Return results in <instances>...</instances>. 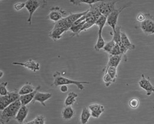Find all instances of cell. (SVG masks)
<instances>
[{
    "mask_svg": "<svg viewBox=\"0 0 154 124\" xmlns=\"http://www.w3.org/2000/svg\"><path fill=\"white\" fill-rule=\"evenodd\" d=\"M50 13L48 14V18L51 21H53L55 23L67 17L68 13L66 11L63 10L59 7H53L50 10Z\"/></svg>",
    "mask_w": 154,
    "mask_h": 124,
    "instance_id": "cell-5",
    "label": "cell"
},
{
    "mask_svg": "<svg viewBox=\"0 0 154 124\" xmlns=\"http://www.w3.org/2000/svg\"><path fill=\"white\" fill-rule=\"evenodd\" d=\"M89 109L91 112L92 116L94 118H99L105 111V108L103 105L97 104L89 105Z\"/></svg>",
    "mask_w": 154,
    "mask_h": 124,
    "instance_id": "cell-10",
    "label": "cell"
},
{
    "mask_svg": "<svg viewBox=\"0 0 154 124\" xmlns=\"http://www.w3.org/2000/svg\"><path fill=\"white\" fill-rule=\"evenodd\" d=\"M121 27L117 26L115 30L113 31V39L112 40L117 45H120L121 43Z\"/></svg>",
    "mask_w": 154,
    "mask_h": 124,
    "instance_id": "cell-22",
    "label": "cell"
},
{
    "mask_svg": "<svg viewBox=\"0 0 154 124\" xmlns=\"http://www.w3.org/2000/svg\"><path fill=\"white\" fill-rule=\"evenodd\" d=\"M67 31L66 29H60V28H57V29H54L50 31L48 35L49 37L52 39L53 40H58L62 38L63 34Z\"/></svg>",
    "mask_w": 154,
    "mask_h": 124,
    "instance_id": "cell-14",
    "label": "cell"
},
{
    "mask_svg": "<svg viewBox=\"0 0 154 124\" xmlns=\"http://www.w3.org/2000/svg\"><path fill=\"white\" fill-rule=\"evenodd\" d=\"M91 116V112L89 109L87 108H83L80 115L81 124H87Z\"/></svg>",
    "mask_w": 154,
    "mask_h": 124,
    "instance_id": "cell-18",
    "label": "cell"
},
{
    "mask_svg": "<svg viewBox=\"0 0 154 124\" xmlns=\"http://www.w3.org/2000/svg\"><path fill=\"white\" fill-rule=\"evenodd\" d=\"M121 44L128 50H134L135 48V46L131 42L128 36L123 32L121 33Z\"/></svg>",
    "mask_w": 154,
    "mask_h": 124,
    "instance_id": "cell-19",
    "label": "cell"
},
{
    "mask_svg": "<svg viewBox=\"0 0 154 124\" xmlns=\"http://www.w3.org/2000/svg\"><path fill=\"white\" fill-rule=\"evenodd\" d=\"M75 110L71 106L65 107L62 111V116L64 120L69 121L73 118L75 116Z\"/></svg>",
    "mask_w": 154,
    "mask_h": 124,
    "instance_id": "cell-15",
    "label": "cell"
},
{
    "mask_svg": "<svg viewBox=\"0 0 154 124\" xmlns=\"http://www.w3.org/2000/svg\"><path fill=\"white\" fill-rule=\"evenodd\" d=\"M44 2L35 0H29L26 2V8L29 13V17L27 19V21L29 23V26L31 25L32 17L33 14L41 5H42V3Z\"/></svg>",
    "mask_w": 154,
    "mask_h": 124,
    "instance_id": "cell-7",
    "label": "cell"
},
{
    "mask_svg": "<svg viewBox=\"0 0 154 124\" xmlns=\"http://www.w3.org/2000/svg\"><path fill=\"white\" fill-rule=\"evenodd\" d=\"M106 45L105 41L103 39L102 36V31H98V37L97 40V42L94 47V48L96 51H99L101 49H103Z\"/></svg>",
    "mask_w": 154,
    "mask_h": 124,
    "instance_id": "cell-20",
    "label": "cell"
},
{
    "mask_svg": "<svg viewBox=\"0 0 154 124\" xmlns=\"http://www.w3.org/2000/svg\"><path fill=\"white\" fill-rule=\"evenodd\" d=\"M139 86L140 88L146 92V95L149 96L154 93V86L151 83L150 80L145 78L144 75H142V78L139 80Z\"/></svg>",
    "mask_w": 154,
    "mask_h": 124,
    "instance_id": "cell-8",
    "label": "cell"
},
{
    "mask_svg": "<svg viewBox=\"0 0 154 124\" xmlns=\"http://www.w3.org/2000/svg\"><path fill=\"white\" fill-rule=\"evenodd\" d=\"M145 20L140 23V27L142 31L147 35L154 34V19L149 14H145Z\"/></svg>",
    "mask_w": 154,
    "mask_h": 124,
    "instance_id": "cell-4",
    "label": "cell"
},
{
    "mask_svg": "<svg viewBox=\"0 0 154 124\" xmlns=\"http://www.w3.org/2000/svg\"><path fill=\"white\" fill-rule=\"evenodd\" d=\"M115 45H116L115 42L113 40H112L110 42H109L106 43L105 46L103 47V50L107 52V53L109 54Z\"/></svg>",
    "mask_w": 154,
    "mask_h": 124,
    "instance_id": "cell-28",
    "label": "cell"
},
{
    "mask_svg": "<svg viewBox=\"0 0 154 124\" xmlns=\"http://www.w3.org/2000/svg\"><path fill=\"white\" fill-rule=\"evenodd\" d=\"M94 24H95V23H93V22L86 21V23H85V24H84L83 28H82V30H81V32L83 31H86V30L90 29L91 27H92Z\"/></svg>",
    "mask_w": 154,
    "mask_h": 124,
    "instance_id": "cell-34",
    "label": "cell"
},
{
    "mask_svg": "<svg viewBox=\"0 0 154 124\" xmlns=\"http://www.w3.org/2000/svg\"><path fill=\"white\" fill-rule=\"evenodd\" d=\"M85 23H86V20L81 23L80 24H79L77 25H73L69 30L72 32L73 36L79 35L81 33V30L83 28Z\"/></svg>",
    "mask_w": 154,
    "mask_h": 124,
    "instance_id": "cell-24",
    "label": "cell"
},
{
    "mask_svg": "<svg viewBox=\"0 0 154 124\" xmlns=\"http://www.w3.org/2000/svg\"><path fill=\"white\" fill-rule=\"evenodd\" d=\"M34 121L35 124H45V118L43 115H38L34 119Z\"/></svg>",
    "mask_w": 154,
    "mask_h": 124,
    "instance_id": "cell-32",
    "label": "cell"
},
{
    "mask_svg": "<svg viewBox=\"0 0 154 124\" xmlns=\"http://www.w3.org/2000/svg\"><path fill=\"white\" fill-rule=\"evenodd\" d=\"M24 7H26V2H18L14 5V8L17 11H20Z\"/></svg>",
    "mask_w": 154,
    "mask_h": 124,
    "instance_id": "cell-33",
    "label": "cell"
},
{
    "mask_svg": "<svg viewBox=\"0 0 154 124\" xmlns=\"http://www.w3.org/2000/svg\"><path fill=\"white\" fill-rule=\"evenodd\" d=\"M8 85V82H2L0 84V96H6L10 92L8 91L7 86Z\"/></svg>",
    "mask_w": 154,
    "mask_h": 124,
    "instance_id": "cell-27",
    "label": "cell"
},
{
    "mask_svg": "<svg viewBox=\"0 0 154 124\" xmlns=\"http://www.w3.org/2000/svg\"><path fill=\"white\" fill-rule=\"evenodd\" d=\"M103 80V82L106 87H109L113 82H115V81L113 80V79L111 78L110 76V75L107 73H105V74L104 75Z\"/></svg>",
    "mask_w": 154,
    "mask_h": 124,
    "instance_id": "cell-29",
    "label": "cell"
},
{
    "mask_svg": "<svg viewBox=\"0 0 154 124\" xmlns=\"http://www.w3.org/2000/svg\"><path fill=\"white\" fill-rule=\"evenodd\" d=\"M99 1H97V0H70V2L72 4L75 5H77L80 4H86L91 5L94 4L96 3H97Z\"/></svg>",
    "mask_w": 154,
    "mask_h": 124,
    "instance_id": "cell-25",
    "label": "cell"
},
{
    "mask_svg": "<svg viewBox=\"0 0 154 124\" xmlns=\"http://www.w3.org/2000/svg\"><path fill=\"white\" fill-rule=\"evenodd\" d=\"M29 111V108L27 106L22 105L15 118L16 121L20 124H23L28 115Z\"/></svg>",
    "mask_w": 154,
    "mask_h": 124,
    "instance_id": "cell-13",
    "label": "cell"
},
{
    "mask_svg": "<svg viewBox=\"0 0 154 124\" xmlns=\"http://www.w3.org/2000/svg\"><path fill=\"white\" fill-rule=\"evenodd\" d=\"M25 124H35V122H34V120H32V121H30V122H27V123H26Z\"/></svg>",
    "mask_w": 154,
    "mask_h": 124,
    "instance_id": "cell-38",
    "label": "cell"
},
{
    "mask_svg": "<svg viewBox=\"0 0 154 124\" xmlns=\"http://www.w3.org/2000/svg\"><path fill=\"white\" fill-rule=\"evenodd\" d=\"M129 105L132 109H137L139 105V101L137 98H132L129 101Z\"/></svg>",
    "mask_w": 154,
    "mask_h": 124,
    "instance_id": "cell-31",
    "label": "cell"
},
{
    "mask_svg": "<svg viewBox=\"0 0 154 124\" xmlns=\"http://www.w3.org/2000/svg\"><path fill=\"white\" fill-rule=\"evenodd\" d=\"M22 104L20 99L11 104L2 111L1 114V121L7 123L12 118H15L19 109L21 107Z\"/></svg>",
    "mask_w": 154,
    "mask_h": 124,
    "instance_id": "cell-2",
    "label": "cell"
},
{
    "mask_svg": "<svg viewBox=\"0 0 154 124\" xmlns=\"http://www.w3.org/2000/svg\"><path fill=\"white\" fill-rule=\"evenodd\" d=\"M40 86H37L35 88V90L32 92V93H29L25 95H22L20 96V100L21 101V103L22 104V105L24 106H27V105H28L29 104H30L31 102H32L36 95L37 92H38V90L40 89Z\"/></svg>",
    "mask_w": 154,
    "mask_h": 124,
    "instance_id": "cell-12",
    "label": "cell"
},
{
    "mask_svg": "<svg viewBox=\"0 0 154 124\" xmlns=\"http://www.w3.org/2000/svg\"><path fill=\"white\" fill-rule=\"evenodd\" d=\"M105 73H108L110 75V76L115 82L116 79L117 78V68L116 67H106Z\"/></svg>",
    "mask_w": 154,
    "mask_h": 124,
    "instance_id": "cell-26",
    "label": "cell"
},
{
    "mask_svg": "<svg viewBox=\"0 0 154 124\" xmlns=\"http://www.w3.org/2000/svg\"><path fill=\"white\" fill-rule=\"evenodd\" d=\"M119 45V46H120V49H121V54H122V55H125L126 53V52L128 51V49L126 47L124 46L123 45H122L121 43V44Z\"/></svg>",
    "mask_w": 154,
    "mask_h": 124,
    "instance_id": "cell-36",
    "label": "cell"
},
{
    "mask_svg": "<svg viewBox=\"0 0 154 124\" xmlns=\"http://www.w3.org/2000/svg\"><path fill=\"white\" fill-rule=\"evenodd\" d=\"M122 61V56H110L106 67H118L121 62Z\"/></svg>",
    "mask_w": 154,
    "mask_h": 124,
    "instance_id": "cell-17",
    "label": "cell"
},
{
    "mask_svg": "<svg viewBox=\"0 0 154 124\" xmlns=\"http://www.w3.org/2000/svg\"><path fill=\"white\" fill-rule=\"evenodd\" d=\"M69 88L67 85H62L60 86V91L62 92V93H66L68 91Z\"/></svg>",
    "mask_w": 154,
    "mask_h": 124,
    "instance_id": "cell-37",
    "label": "cell"
},
{
    "mask_svg": "<svg viewBox=\"0 0 154 124\" xmlns=\"http://www.w3.org/2000/svg\"><path fill=\"white\" fill-rule=\"evenodd\" d=\"M78 96H79L77 93H75L74 92H71L68 93L67 96L66 98L65 101H64L65 107L73 105L75 103L76 99Z\"/></svg>",
    "mask_w": 154,
    "mask_h": 124,
    "instance_id": "cell-21",
    "label": "cell"
},
{
    "mask_svg": "<svg viewBox=\"0 0 154 124\" xmlns=\"http://www.w3.org/2000/svg\"><path fill=\"white\" fill-rule=\"evenodd\" d=\"M35 90V89L30 82H27L20 88V89L18 91V93L20 96H22L32 93Z\"/></svg>",
    "mask_w": 154,
    "mask_h": 124,
    "instance_id": "cell-16",
    "label": "cell"
},
{
    "mask_svg": "<svg viewBox=\"0 0 154 124\" xmlns=\"http://www.w3.org/2000/svg\"><path fill=\"white\" fill-rule=\"evenodd\" d=\"M126 6H123L118 9H115L113 11L109 16L107 17V22L108 26H109L113 30V31H115L116 28L117 27V23L119 14L122 13L123 10L126 8Z\"/></svg>",
    "mask_w": 154,
    "mask_h": 124,
    "instance_id": "cell-6",
    "label": "cell"
},
{
    "mask_svg": "<svg viewBox=\"0 0 154 124\" xmlns=\"http://www.w3.org/2000/svg\"><path fill=\"white\" fill-rule=\"evenodd\" d=\"M52 96V94L50 93H43L40 92H37L33 101L32 103H34L35 102H38L42 105H43V107H46V104H45V102L47 101L48 99H49Z\"/></svg>",
    "mask_w": 154,
    "mask_h": 124,
    "instance_id": "cell-11",
    "label": "cell"
},
{
    "mask_svg": "<svg viewBox=\"0 0 154 124\" xmlns=\"http://www.w3.org/2000/svg\"><path fill=\"white\" fill-rule=\"evenodd\" d=\"M53 85L56 87L62 85H75L77 88L81 91L84 90L85 86L84 84H89L91 83L89 82H80L77 80H73L69 79V78L64 77L61 75L59 72H56L53 75Z\"/></svg>",
    "mask_w": 154,
    "mask_h": 124,
    "instance_id": "cell-1",
    "label": "cell"
},
{
    "mask_svg": "<svg viewBox=\"0 0 154 124\" xmlns=\"http://www.w3.org/2000/svg\"><path fill=\"white\" fill-rule=\"evenodd\" d=\"M146 18V16H145V14H143V13H139L138 14V15L137 16V21L140 22V23L142 22H143Z\"/></svg>",
    "mask_w": 154,
    "mask_h": 124,
    "instance_id": "cell-35",
    "label": "cell"
},
{
    "mask_svg": "<svg viewBox=\"0 0 154 124\" xmlns=\"http://www.w3.org/2000/svg\"><path fill=\"white\" fill-rule=\"evenodd\" d=\"M116 2V1H100L97 3V5L101 14L107 17L115 10V7Z\"/></svg>",
    "mask_w": 154,
    "mask_h": 124,
    "instance_id": "cell-3",
    "label": "cell"
},
{
    "mask_svg": "<svg viewBox=\"0 0 154 124\" xmlns=\"http://www.w3.org/2000/svg\"><path fill=\"white\" fill-rule=\"evenodd\" d=\"M106 22H107V17L102 15L95 22V24L98 26L99 31H102L105 24H106Z\"/></svg>",
    "mask_w": 154,
    "mask_h": 124,
    "instance_id": "cell-23",
    "label": "cell"
},
{
    "mask_svg": "<svg viewBox=\"0 0 154 124\" xmlns=\"http://www.w3.org/2000/svg\"><path fill=\"white\" fill-rule=\"evenodd\" d=\"M12 64L13 65H18L23 66L33 72H35L37 71L40 70V64L39 63L34 61V60L30 59L28 61L24 63H20V62H13Z\"/></svg>",
    "mask_w": 154,
    "mask_h": 124,
    "instance_id": "cell-9",
    "label": "cell"
},
{
    "mask_svg": "<svg viewBox=\"0 0 154 124\" xmlns=\"http://www.w3.org/2000/svg\"><path fill=\"white\" fill-rule=\"evenodd\" d=\"M3 75H4V72H3L2 70H1V71H0V78H1L2 77Z\"/></svg>",
    "mask_w": 154,
    "mask_h": 124,
    "instance_id": "cell-39",
    "label": "cell"
},
{
    "mask_svg": "<svg viewBox=\"0 0 154 124\" xmlns=\"http://www.w3.org/2000/svg\"><path fill=\"white\" fill-rule=\"evenodd\" d=\"M110 56H119L121 54V51L120 49V46L119 45L116 44V45L113 47L112 50L109 53Z\"/></svg>",
    "mask_w": 154,
    "mask_h": 124,
    "instance_id": "cell-30",
    "label": "cell"
},
{
    "mask_svg": "<svg viewBox=\"0 0 154 124\" xmlns=\"http://www.w3.org/2000/svg\"><path fill=\"white\" fill-rule=\"evenodd\" d=\"M0 124H6V123H5L4 122H3V121H1V122H0Z\"/></svg>",
    "mask_w": 154,
    "mask_h": 124,
    "instance_id": "cell-40",
    "label": "cell"
},
{
    "mask_svg": "<svg viewBox=\"0 0 154 124\" xmlns=\"http://www.w3.org/2000/svg\"></svg>",
    "mask_w": 154,
    "mask_h": 124,
    "instance_id": "cell-41",
    "label": "cell"
}]
</instances>
